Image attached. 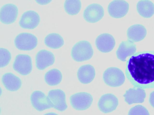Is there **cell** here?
I'll list each match as a JSON object with an SVG mask.
<instances>
[{
  "instance_id": "6da1fadb",
  "label": "cell",
  "mask_w": 154,
  "mask_h": 115,
  "mask_svg": "<svg viewBox=\"0 0 154 115\" xmlns=\"http://www.w3.org/2000/svg\"><path fill=\"white\" fill-rule=\"evenodd\" d=\"M125 73L131 83L142 89L154 87V51L134 53L127 62Z\"/></svg>"
},
{
  "instance_id": "7a4b0ae2",
  "label": "cell",
  "mask_w": 154,
  "mask_h": 115,
  "mask_svg": "<svg viewBox=\"0 0 154 115\" xmlns=\"http://www.w3.org/2000/svg\"><path fill=\"white\" fill-rule=\"evenodd\" d=\"M93 55V50L90 43L86 40L77 43L73 46L71 55L73 59L77 62L87 60Z\"/></svg>"
},
{
  "instance_id": "3957f363",
  "label": "cell",
  "mask_w": 154,
  "mask_h": 115,
  "mask_svg": "<svg viewBox=\"0 0 154 115\" xmlns=\"http://www.w3.org/2000/svg\"><path fill=\"white\" fill-rule=\"evenodd\" d=\"M103 78L105 83L111 87H118L124 82L125 78L123 72L118 68L110 67L104 72Z\"/></svg>"
},
{
  "instance_id": "277c9868",
  "label": "cell",
  "mask_w": 154,
  "mask_h": 115,
  "mask_svg": "<svg viewBox=\"0 0 154 115\" xmlns=\"http://www.w3.org/2000/svg\"><path fill=\"white\" fill-rule=\"evenodd\" d=\"M14 43L16 48L19 50L30 51L36 47L38 40L35 36L32 34L23 33L16 37Z\"/></svg>"
},
{
  "instance_id": "5b68a950",
  "label": "cell",
  "mask_w": 154,
  "mask_h": 115,
  "mask_svg": "<svg viewBox=\"0 0 154 115\" xmlns=\"http://www.w3.org/2000/svg\"><path fill=\"white\" fill-rule=\"evenodd\" d=\"M93 97L90 94L80 92L72 95L70 101L72 107L77 110L82 111L88 109L93 102Z\"/></svg>"
},
{
  "instance_id": "8992f818",
  "label": "cell",
  "mask_w": 154,
  "mask_h": 115,
  "mask_svg": "<svg viewBox=\"0 0 154 115\" xmlns=\"http://www.w3.org/2000/svg\"><path fill=\"white\" fill-rule=\"evenodd\" d=\"M14 69L20 74L26 75L32 69V59L29 55L19 54L16 56L13 64Z\"/></svg>"
},
{
  "instance_id": "52a82bcc",
  "label": "cell",
  "mask_w": 154,
  "mask_h": 115,
  "mask_svg": "<svg viewBox=\"0 0 154 115\" xmlns=\"http://www.w3.org/2000/svg\"><path fill=\"white\" fill-rule=\"evenodd\" d=\"M30 100L33 107L38 111L53 108L52 103L48 96L42 91H35L32 93Z\"/></svg>"
},
{
  "instance_id": "ba28073f",
  "label": "cell",
  "mask_w": 154,
  "mask_h": 115,
  "mask_svg": "<svg viewBox=\"0 0 154 115\" xmlns=\"http://www.w3.org/2000/svg\"><path fill=\"white\" fill-rule=\"evenodd\" d=\"M104 14L103 7L99 4L93 3L89 5L85 9L83 16L87 22L93 23L100 20Z\"/></svg>"
},
{
  "instance_id": "9c48e42d",
  "label": "cell",
  "mask_w": 154,
  "mask_h": 115,
  "mask_svg": "<svg viewBox=\"0 0 154 115\" xmlns=\"http://www.w3.org/2000/svg\"><path fill=\"white\" fill-rule=\"evenodd\" d=\"M128 3L124 0H114L108 5V11L112 17L119 18L123 17L128 11Z\"/></svg>"
},
{
  "instance_id": "30bf717a",
  "label": "cell",
  "mask_w": 154,
  "mask_h": 115,
  "mask_svg": "<svg viewBox=\"0 0 154 115\" xmlns=\"http://www.w3.org/2000/svg\"><path fill=\"white\" fill-rule=\"evenodd\" d=\"M48 96L53 106V108L60 111L65 110L67 108L65 93L60 89L50 90Z\"/></svg>"
},
{
  "instance_id": "8fae6325",
  "label": "cell",
  "mask_w": 154,
  "mask_h": 115,
  "mask_svg": "<svg viewBox=\"0 0 154 115\" xmlns=\"http://www.w3.org/2000/svg\"><path fill=\"white\" fill-rule=\"evenodd\" d=\"M18 13L17 7L15 5L12 4H5L0 10V21L5 24L12 23L16 20Z\"/></svg>"
},
{
  "instance_id": "7c38bea8",
  "label": "cell",
  "mask_w": 154,
  "mask_h": 115,
  "mask_svg": "<svg viewBox=\"0 0 154 115\" xmlns=\"http://www.w3.org/2000/svg\"><path fill=\"white\" fill-rule=\"evenodd\" d=\"M40 21V16L37 12L33 10H28L22 15L19 25L24 29H33L38 26Z\"/></svg>"
},
{
  "instance_id": "4fadbf2b",
  "label": "cell",
  "mask_w": 154,
  "mask_h": 115,
  "mask_svg": "<svg viewBox=\"0 0 154 115\" xmlns=\"http://www.w3.org/2000/svg\"><path fill=\"white\" fill-rule=\"evenodd\" d=\"M118 105V100L114 95L108 93L104 94L100 97L98 106L102 112L107 113L115 110Z\"/></svg>"
},
{
  "instance_id": "5bb4252c",
  "label": "cell",
  "mask_w": 154,
  "mask_h": 115,
  "mask_svg": "<svg viewBox=\"0 0 154 115\" xmlns=\"http://www.w3.org/2000/svg\"><path fill=\"white\" fill-rule=\"evenodd\" d=\"M115 44L113 37L108 33L100 35L95 40V44L97 49L103 53H107L112 51L115 47Z\"/></svg>"
},
{
  "instance_id": "9a60e30c",
  "label": "cell",
  "mask_w": 154,
  "mask_h": 115,
  "mask_svg": "<svg viewBox=\"0 0 154 115\" xmlns=\"http://www.w3.org/2000/svg\"><path fill=\"white\" fill-rule=\"evenodd\" d=\"M54 61V55L51 52L46 50H40L35 56L36 66L40 70H43L53 65Z\"/></svg>"
},
{
  "instance_id": "2e32d148",
  "label": "cell",
  "mask_w": 154,
  "mask_h": 115,
  "mask_svg": "<svg viewBox=\"0 0 154 115\" xmlns=\"http://www.w3.org/2000/svg\"><path fill=\"white\" fill-rule=\"evenodd\" d=\"M123 96L125 102L128 104L131 105L143 102L146 93L143 89L134 87L127 90Z\"/></svg>"
},
{
  "instance_id": "e0dca14e",
  "label": "cell",
  "mask_w": 154,
  "mask_h": 115,
  "mask_svg": "<svg viewBox=\"0 0 154 115\" xmlns=\"http://www.w3.org/2000/svg\"><path fill=\"white\" fill-rule=\"evenodd\" d=\"M136 50V45L128 40L121 42L116 52V55L119 59L125 61L127 58L133 55Z\"/></svg>"
},
{
  "instance_id": "ac0fdd59",
  "label": "cell",
  "mask_w": 154,
  "mask_h": 115,
  "mask_svg": "<svg viewBox=\"0 0 154 115\" xmlns=\"http://www.w3.org/2000/svg\"><path fill=\"white\" fill-rule=\"evenodd\" d=\"M146 28L140 24L131 26L127 31L128 40L133 42H137L143 40L146 37Z\"/></svg>"
},
{
  "instance_id": "d6986e66",
  "label": "cell",
  "mask_w": 154,
  "mask_h": 115,
  "mask_svg": "<svg viewBox=\"0 0 154 115\" xmlns=\"http://www.w3.org/2000/svg\"><path fill=\"white\" fill-rule=\"evenodd\" d=\"M95 74V70L93 66L90 64H86L83 65L79 68L77 75L80 82L87 84L93 81Z\"/></svg>"
},
{
  "instance_id": "ffe728a7",
  "label": "cell",
  "mask_w": 154,
  "mask_h": 115,
  "mask_svg": "<svg viewBox=\"0 0 154 115\" xmlns=\"http://www.w3.org/2000/svg\"><path fill=\"white\" fill-rule=\"evenodd\" d=\"M2 81L5 88L11 91L18 90L22 84L20 79L11 73L5 74L2 76Z\"/></svg>"
},
{
  "instance_id": "44dd1931",
  "label": "cell",
  "mask_w": 154,
  "mask_h": 115,
  "mask_svg": "<svg viewBox=\"0 0 154 115\" xmlns=\"http://www.w3.org/2000/svg\"><path fill=\"white\" fill-rule=\"evenodd\" d=\"M137 9L139 14L144 18H150L154 14V4L149 0L139 1Z\"/></svg>"
},
{
  "instance_id": "7402d4cb",
  "label": "cell",
  "mask_w": 154,
  "mask_h": 115,
  "mask_svg": "<svg viewBox=\"0 0 154 115\" xmlns=\"http://www.w3.org/2000/svg\"><path fill=\"white\" fill-rule=\"evenodd\" d=\"M44 42L47 46L53 49H59L64 43V40L62 36L55 33L48 35L45 38Z\"/></svg>"
},
{
  "instance_id": "603a6c76",
  "label": "cell",
  "mask_w": 154,
  "mask_h": 115,
  "mask_svg": "<svg viewBox=\"0 0 154 115\" xmlns=\"http://www.w3.org/2000/svg\"><path fill=\"white\" fill-rule=\"evenodd\" d=\"M45 80L49 85L53 86L59 84L61 81L62 75L61 72L56 69H51L45 75Z\"/></svg>"
},
{
  "instance_id": "cb8c5ba5",
  "label": "cell",
  "mask_w": 154,
  "mask_h": 115,
  "mask_svg": "<svg viewBox=\"0 0 154 115\" xmlns=\"http://www.w3.org/2000/svg\"><path fill=\"white\" fill-rule=\"evenodd\" d=\"M64 7L67 14L75 15L79 12L82 7L81 3L80 0H66Z\"/></svg>"
},
{
  "instance_id": "d4e9b609",
  "label": "cell",
  "mask_w": 154,
  "mask_h": 115,
  "mask_svg": "<svg viewBox=\"0 0 154 115\" xmlns=\"http://www.w3.org/2000/svg\"><path fill=\"white\" fill-rule=\"evenodd\" d=\"M11 59L10 52L7 49L0 48V67H4L7 66Z\"/></svg>"
},
{
  "instance_id": "484cf974",
  "label": "cell",
  "mask_w": 154,
  "mask_h": 115,
  "mask_svg": "<svg viewBox=\"0 0 154 115\" xmlns=\"http://www.w3.org/2000/svg\"><path fill=\"white\" fill-rule=\"evenodd\" d=\"M128 115H149V113L144 107L141 105H137L130 109Z\"/></svg>"
},
{
  "instance_id": "4316f807",
  "label": "cell",
  "mask_w": 154,
  "mask_h": 115,
  "mask_svg": "<svg viewBox=\"0 0 154 115\" xmlns=\"http://www.w3.org/2000/svg\"><path fill=\"white\" fill-rule=\"evenodd\" d=\"M35 1L36 3L39 4L44 5L49 4L52 0H35Z\"/></svg>"
},
{
  "instance_id": "83f0119b",
  "label": "cell",
  "mask_w": 154,
  "mask_h": 115,
  "mask_svg": "<svg viewBox=\"0 0 154 115\" xmlns=\"http://www.w3.org/2000/svg\"><path fill=\"white\" fill-rule=\"evenodd\" d=\"M149 102L151 105L154 108V91L150 93Z\"/></svg>"
}]
</instances>
